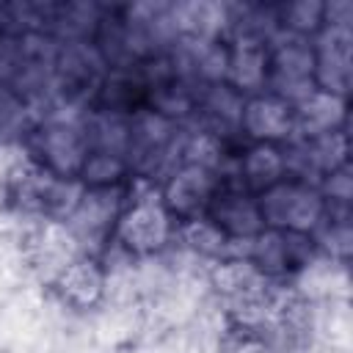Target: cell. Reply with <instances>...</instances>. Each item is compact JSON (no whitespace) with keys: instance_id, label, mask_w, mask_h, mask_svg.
I'll use <instances>...</instances> for the list:
<instances>
[{"instance_id":"6da1fadb","label":"cell","mask_w":353,"mask_h":353,"mask_svg":"<svg viewBox=\"0 0 353 353\" xmlns=\"http://www.w3.org/2000/svg\"><path fill=\"white\" fill-rule=\"evenodd\" d=\"M262 223H273L281 232L303 234L323 218V199L303 182H276L265 188L262 201L256 204Z\"/></svg>"},{"instance_id":"7a4b0ae2","label":"cell","mask_w":353,"mask_h":353,"mask_svg":"<svg viewBox=\"0 0 353 353\" xmlns=\"http://www.w3.org/2000/svg\"><path fill=\"white\" fill-rule=\"evenodd\" d=\"M119 234L121 240L135 248V251H149V248H157L165 234H168V215L160 204L154 201H138L124 218H121V226H119Z\"/></svg>"},{"instance_id":"3957f363","label":"cell","mask_w":353,"mask_h":353,"mask_svg":"<svg viewBox=\"0 0 353 353\" xmlns=\"http://www.w3.org/2000/svg\"><path fill=\"white\" fill-rule=\"evenodd\" d=\"M212 212H215V226L223 232V234H259L262 232V215H259V207L240 196V193H221L215 196V204H212Z\"/></svg>"},{"instance_id":"277c9868","label":"cell","mask_w":353,"mask_h":353,"mask_svg":"<svg viewBox=\"0 0 353 353\" xmlns=\"http://www.w3.org/2000/svg\"><path fill=\"white\" fill-rule=\"evenodd\" d=\"M207 199H212V176L204 165H188L185 171L174 174L168 185V204L174 210L188 215Z\"/></svg>"},{"instance_id":"5b68a950","label":"cell","mask_w":353,"mask_h":353,"mask_svg":"<svg viewBox=\"0 0 353 353\" xmlns=\"http://www.w3.org/2000/svg\"><path fill=\"white\" fill-rule=\"evenodd\" d=\"M245 124L259 138H279L290 127V108L279 99H256L245 110Z\"/></svg>"},{"instance_id":"8992f818","label":"cell","mask_w":353,"mask_h":353,"mask_svg":"<svg viewBox=\"0 0 353 353\" xmlns=\"http://www.w3.org/2000/svg\"><path fill=\"white\" fill-rule=\"evenodd\" d=\"M254 259H256V265L265 273H281V270H287L295 262L290 232H268V234H259V243L254 245Z\"/></svg>"},{"instance_id":"52a82bcc","label":"cell","mask_w":353,"mask_h":353,"mask_svg":"<svg viewBox=\"0 0 353 353\" xmlns=\"http://www.w3.org/2000/svg\"><path fill=\"white\" fill-rule=\"evenodd\" d=\"M44 154L47 163L58 171H72L77 165H83V154H80V141L72 130H47L44 135Z\"/></svg>"},{"instance_id":"ba28073f","label":"cell","mask_w":353,"mask_h":353,"mask_svg":"<svg viewBox=\"0 0 353 353\" xmlns=\"http://www.w3.org/2000/svg\"><path fill=\"white\" fill-rule=\"evenodd\" d=\"M281 171H284V157L273 149V146H256L248 160H245V174H248V182L254 185H262V188H270L281 179Z\"/></svg>"},{"instance_id":"9c48e42d","label":"cell","mask_w":353,"mask_h":353,"mask_svg":"<svg viewBox=\"0 0 353 353\" xmlns=\"http://www.w3.org/2000/svg\"><path fill=\"white\" fill-rule=\"evenodd\" d=\"M63 292L72 298V301H77V303H88V301H94L97 298V292H99V273L91 268V262H74L66 273H63Z\"/></svg>"},{"instance_id":"30bf717a","label":"cell","mask_w":353,"mask_h":353,"mask_svg":"<svg viewBox=\"0 0 353 353\" xmlns=\"http://www.w3.org/2000/svg\"><path fill=\"white\" fill-rule=\"evenodd\" d=\"M83 174L91 182H113L121 174V160L113 152H97L83 160Z\"/></svg>"},{"instance_id":"8fae6325","label":"cell","mask_w":353,"mask_h":353,"mask_svg":"<svg viewBox=\"0 0 353 353\" xmlns=\"http://www.w3.org/2000/svg\"><path fill=\"white\" fill-rule=\"evenodd\" d=\"M188 243L201 248L204 254H218L223 248V243H226V234L210 221H193L188 226Z\"/></svg>"}]
</instances>
